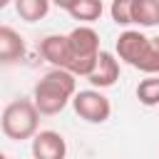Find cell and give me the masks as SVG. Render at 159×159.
<instances>
[{"label": "cell", "mask_w": 159, "mask_h": 159, "mask_svg": "<svg viewBox=\"0 0 159 159\" xmlns=\"http://www.w3.org/2000/svg\"><path fill=\"white\" fill-rule=\"evenodd\" d=\"M22 57H25L22 35L10 25H0V62L2 65H12V62H17Z\"/></svg>", "instance_id": "9c48e42d"}, {"label": "cell", "mask_w": 159, "mask_h": 159, "mask_svg": "<svg viewBox=\"0 0 159 159\" xmlns=\"http://www.w3.org/2000/svg\"><path fill=\"white\" fill-rule=\"evenodd\" d=\"M40 55L52 65V70H67L70 60V47H67V35H47L40 40Z\"/></svg>", "instance_id": "ba28073f"}, {"label": "cell", "mask_w": 159, "mask_h": 159, "mask_svg": "<svg viewBox=\"0 0 159 159\" xmlns=\"http://www.w3.org/2000/svg\"><path fill=\"white\" fill-rule=\"evenodd\" d=\"M32 157L35 159H65L67 157V142L60 132L42 129L32 137Z\"/></svg>", "instance_id": "8992f818"}, {"label": "cell", "mask_w": 159, "mask_h": 159, "mask_svg": "<svg viewBox=\"0 0 159 159\" xmlns=\"http://www.w3.org/2000/svg\"><path fill=\"white\" fill-rule=\"evenodd\" d=\"M2 7H7V0H0V10H2Z\"/></svg>", "instance_id": "2e32d148"}, {"label": "cell", "mask_w": 159, "mask_h": 159, "mask_svg": "<svg viewBox=\"0 0 159 159\" xmlns=\"http://www.w3.org/2000/svg\"><path fill=\"white\" fill-rule=\"evenodd\" d=\"M15 10L25 22H37L50 12V2L47 0H17Z\"/></svg>", "instance_id": "7c38bea8"}, {"label": "cell", "mask_w": 159, "mask_h": 159, "mask_svg": "<svg viewBox=\"0 0 159 159\" xmlns=\"http://www.w3.org/2000/svg\"><path fill=\"white\" fill-rule=\"evenodd\" d=\"M0 129L12 142L32 139L40 129V112L35 109L32 99H12L0 114Z\"/></svg>", "instance_id": "277c9868"}, {"label": "cell", "mask_w": 159, "mask_h": 159, "mask_svg": "<svg viewBox=\"0 0 159 159\" xmlns=\"http://www.w3.org/2000/svg\"><path fill=\"white\" fill-rule=\"evenodd\" d=\"M77 92V82L70 72L65 70H50L47 75H42V80L35 84L32 89V104L40 114H60L75 97Z\"/></svg>", "instance_id": "6da1fadb"}, {"label": "cell", "mask_w": 159, "mask_h": 159, "mask_svg": "<svg viewBox=\"0 0 159 159\" xmlns=\"http://www.w3.org/2000/svg\"><path fill=\"white\" fill-rule=\"evenodd\" d=\"M109 12H112V20L117 25H122V27L132 25V0H114Z\"/></svg>", "instance_id": "5bb4252c"}, {"label": "cell", "mask_w": 159, "mask_h": 159, "mask_svg": "<svg viewBox=\"0 0 159 159\" xmlns=\"http://www.w3.org/2000/svg\"><path fill=\"white\" fill-rule=\"evenodd\" d=\"M117 80H119V60H117L112 52L99 50L97 65H94L92 75L87 77V82L92 84V89H107V87H112Z\"/></svg>", "instance_id": "52a82bcc"}, {"label": "cell", "mask_w": 159, "mask_h": 159, "mask_svg": "<svg viewBox=\"0 0 159 159\" xmlns=\"http://www.w3.org/2000/svg\"><path fill=\"white\" fill-rule=\"evenodd\" d=\"M132 25L139 27L159 25V0H132Z\"/></svg>", "instance_id": "8fae6325"}, {"label": "cell", "mask_w": 159, "mask_h": 159, "mask_svg": "<svg viewBox=\"0 0 159 159\" xmlns=\"http://www.w3.org/2000/svg\"><path fill=\"white\" fill-rule=\"evenodd\" d=\"M67 47H70V60H67V70L72 77H89L94 65H97V55H99V35L94 27L89 25H77L72 32H67Z\"/></svg>", "instance_id": "7a4b0ae2"}, {"label": "cell", "mask_w": 159, "mask_h": 159, "mask_svg": "<svg viewBox=\"0 0 159 159\" xmlns=\"http://www.w3.org/2000/svg\"><path fill=\"white\" fill-rule=\"evenodd\" d=\"M152 45H154V52H157V57H159V35L152 37Z\"/></svg>", "instance_id": "9a60e30c"}, {"label": "cell", "mask_w": 159, "mask_h": 159, "mask_svg": "<svg viewBox=\"0 0 159 159\" xmlns=\"http://www.w3.org/2000/svg\"><path fill=\"white\" fill-rule=\"evenodd\" d=\"M137 99L144 107H159V75H147L137 84Z\"/></svg>", "instance_id": "4fadbf2b"}, {"label": "cell", "mask_w": 159, "mask_h": 159, "mask_svg": "<svg viewBox=\"0 0 159 159\" xmlns=\"http://www.w3.org/2000/svg\"><path fill=\"white\" fill-rule=\"evenodd\" d=\"M0 159H10V157H7V154H2V152H0Z\"/></svg>", "instance_id": "e0dca14e"}, {"label": "cell", "mask_w": 159, "mask_h": 159, "mask_svg": "<svg viewBox=\"0 0 159 159\" xmlns=\"http://www.w3.org/2000/svg\"><path fill=\"white\" fill-rule=\"evenodd\" d=\"M72 107H75V112H77L84 122H89V124H102V122H107L109 114H112V102H109L99 89H80V92H75Z\"/></svg>", "instance_id": "5b68a950"}, {"label": "cell", "mask_w": 159, "mask_h": 159, "mask_svg": "<svg viewBox=\"0 0 159 159\" xmlns=\"http://www.w3.org/2000/svg\"><path fill=\"white\" fill-rule=\"evenodd\" d=\"M57 5L72 20H80L84 25H92L94 20H99L102 17V10H104V5L99 0H60Z\"/></svg>", "instance_id": "30bf717a"}, {"label": "cell", "mask_w": 159, "mask_h": 159, "mask_svg": "<svg viewBox=\"0 0 159 159\" xmlns=\"http://www.w3.org/2000/svg\"><path fill=\"white\" fill-rule=\"evenodd\" d=\"M114 50H117L114 57H119L129 67L142 70L147 75H159V57L154 52L152 37H147L144 32H139V30H124V32H119Z\"/></svg>", "instance_id": "3957f363"}]
</instances>
